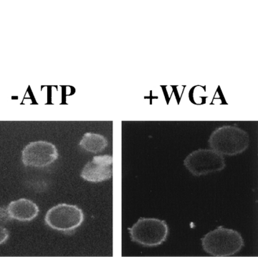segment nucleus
I'll use <instances>...</instances> for the list:
<instances>
[{"label":"nucleus","instance_id":"obj_1","mask_svg":"<svg viewBox=\"0 0 258 257\" xmlns=\"http://www.w3.org/2000/svg\"><path fill=\"white\" fill-rule=\"evenodd\" d=\"M211 149L222 155L240 154L247 150L249 136L247 131L237 126H224L212 132L208 140Z\"/></svg>","mask_w":258,"mask_h":257},{"label":"nucleus","instance_id":"obj_2","mask_svg":"<svg viewBox=\"0 0 258 257\" xmlns=\"http://www.w3.org/2000/svg\"><path fill=\"white\" fill-rule=\"evenodd\" d=\"M205 252L213 256H230L244 246V240L238 231L220 227L210 231L201 238Z\"/></svg>","mask_w":258,"mask_h":257},{"label":"nucleus","instance_id":"obj_3","mask_svg":"<svg viewBox=\"0 0 258 257\" xmlns=\"http://www.w3.org/2000/svg\"><path fill=\"white\" fill-rule=\"evenodd\" d=\"M131 239L147 247L162 244L169 234V226L164 220L155 218H140L128 228Z\"/></svg>","mask_w":258,"mask_h":257},{"label":"nucleus","instance_id":"obj_4","mask_svg":"<svg viewBox=\"0 0 258 257\" xmlns=\"http://www.w3.org/2000/svg\"><path fill=\"white\" fill-rule=\"evenodd\" d=\"M184 165L195 177L221 172L226 166L223 155L212 149H198L191 152L184 159Z\"/></svg>","mask_w":258,"mask_h":257},{"label":"nucleus","instance_id":"obj_5","mask_svg":"<svg viewBox=\"0 0 258 257\" xmlns=\"http://www.w3.org/2000/svg\"><path fill=\"white\" fill-rule=\"evenodd\" d=\"M84 220L82 209L76 205L60 204L49 209L45 221L51 229L69 231L79 227Z\"/></svg>","mask_w":258,"mask_h":257},{"label":"nucleus","instance_id":"obj_6","mask_svg":"<svg viewBox=\"0 0 258 257\" xmlns=\"http://www.w3.org/2000/svg\"><path fill=\"white\" fill-rule=\"evenodd\" d=\"M58 151L55 145L45 140L31 142L22 152V161L25 166L43 168L58 158Z\"/></svg>","mask_w":258,"mask_h":257},{"label":"nucleus","instance_id":"obj_7","mask_svg":"<svg viewBox=\"0 0 258 257\" xmlns=\"http://www.w3.org/2000/svg\"><path fill=\"white\" fill-rule=\"evenodd\" d=\"M113 157L111 155H98L88 162L81 173V178L89 182H103L109 180L113 176Z\"/></svg>","mask_w":258,"mask_h":257},{"label":"nucleus","instance_id":"obj_8","mask_svg":"<svg viewBox=\"0 0 258 257\" xmlns=\"http://www.w3.org/2000/svg\"><path fill=\"white\" fill-rule=\"evenodd\" d=\"M7 211L11 219L20 221H30L37 217L40 209L33 201L20 199L12 201Z\"/></svg>","mask_w":258,"mask_h":257},{"label":"nucleus","instance_id":"obj_9","mask_svg":"<svg viewBox=\"0 0 258 257\" xmlns=\"http://www.w3.org/2000/svg\"><path fill=\"white\" fill-rule=\"evenodd\" d=\"M79 145L86 151L98 153L106 148L108 140L102 135L87 133L83 136Z\"/></svg>","mask_w":258,"mask_h":257},{"label":"nucleus","instance_id":"obj_10","mask_svg":"<svg viewBox=\"0 0 258 257\" xmlns=\"http://www.w3.org/2000/svg\"><path fill=\"white\" fill-rule=\"evenodd\" d=\"M10 220H11V218L10 217L8 211H5V209H0V244L4 243L9 236V232L6 228V224Z\"/></svg>","mask_w":258,"mask_h":257}]
</instances>
